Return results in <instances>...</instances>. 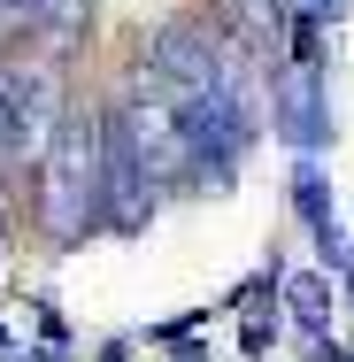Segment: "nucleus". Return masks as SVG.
I'll return each mask as SVG.
<instances>
[{"label":"nucleus","mask_w":354,"mask_h":362,"mask_svg":"<svg viewBox=\"0 0 354 362\" xmlns=\"http://www.w3.org/2000/svg\"><path fill=\"white\" fill-rule=\"evenodd\" d=\"M31 223L47 247H85L108 231V124L100 100H70L47 162L31 170Z\"/></svg>","instance_id":"nucleus-1"},{"label":"nucleus","mask_w":354,"mask_h":362,"mask_svg":"<svg viewBox=\"0 0 354 362\" xmlns=\"http://www.w3.org/2000/svg\"><path fill=\"white\" fill-rule=\"evenodd\" d=\"M262 124L278 132L293 154H324L339 139V116H331V70L324 62H262Z\"/></svg>","instance_id":"nucleus-2"},{"label":"nucleus","mask_w":354,"mask_h":362,"mask_svg":"<svg viewBox=\"0 0 354 362\" xmlns=\"http://www.w3.org/2000/svg\"><path fill=\"white\" fill-rule=\"evenodd\" d=\"M293 216L308 223V239H316V255L347 278L354 270V239L347 223H339V201H331V177H324V162L316 154H293Z\"/></svg>","instance_id":"nucleus-3"},{"label":"nucleus","mask_w":354,"mask_h":362,"mask_svg":"<svg viewBox=\"0 0 354 362\" xmlns=\"http://www.w3.org/2000/svg\"><path fill=\"white\" fill-rule=\"evenodd\" d=\"M208 16H223L262 62L285 47V31H293V0H208Z\"/></svg>","instance_id":"nucleus-4"},{"label":"nucleus","mask_w":354,"mask_h":362,"mask_svg":"<svg viewBox=\"0 0 354 362\" xmlns=\"http://www.w3.org/2000/svg\"><path fill=\"white\" fill-rule=\"evenodd\" d=\"M285 308H293V324L324 347V332H331V308H339V286L331 278H293L285 286Z\"/></svg>","instance_id":"nucleus-5"},{"label":"nucleus","mask_w":354,"mask_h":362,"mask_svg":"<svg viewBox=\"0 0 354 362\" xmlns=\"http://www.w3.org/2000/svg\"><path fill=\"white\" fill-rule=\"evenodd\" d=\"M339 300H347V308H354V270H347V278H339Z\"/></svg>","instance_id":"nucleus-6"},{"label":"nucleus","mask_w":354,"mask_h":362,"mask_svg":"<svg viewBox=\"0 0 354 362\" xmlns=\"http://www.w3.org/2000/svg\"><path fill=\"white\" fill-rule=\"evenodd\" d=\"M347 362H354V355H347Z\"/></svg>","instance_id":"nucleus-7"}]
</instances>
